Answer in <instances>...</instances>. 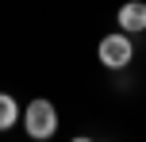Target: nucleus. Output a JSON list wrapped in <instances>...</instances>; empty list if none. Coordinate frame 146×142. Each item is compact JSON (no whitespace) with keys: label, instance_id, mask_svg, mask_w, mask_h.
<instances>
[{"label":"nucleus","instance_id":"obj_5","mask_svg":"<svg viewBox=\"0 0 146 142\" xmlns=\"http://www.w3.org/2000/svg\"><path fill=\"white\" fill-rule=\"evenodd\" d=\"M73 142H92V138H73Z\"/></svg>","mask_w":146,"mask_h":142},{"label":"nucleus","instance_id":"obj_1","mask_svg":"<svg viewBox=\"0 0 146 142\" xmlns=\"http://www.w3.org/2000/svg\"><path fill=\"white\" fill-rule=\"evenodd\" d=\"M23 131H27L35 142H46L54 138V131H58V108L50 104V100H31L27 112H23Z\"/></svg>","mask_w":146,"mask_h":142},{"label":"nucleus","instance_id":"obj_2","mask_svg":"<svg viewBox=\"0 0 146 142\" xmlns=\"http://www.w3.org/2000/svg\"><path fill=\"white\" fill-rule=\"evenodd\" d=\"M96 54H100V61L108 69H123L127 61H131V54H135V46H131V38L127 35H108V38H100V46H96Z\"/></svg>","mask_w":146,"mask_h":142},{"label":"nucleus","instance_id":"obj_3","mask_svg":"<svg viewBox=\"0 0 146 142\" xmlns=\"http://www.w3.org/2000/svg\"><path fill=\"white\" fill-rule=\"evenodd\" d=\"M119 31H127V35L146 31V0H127L119 8Z\"/></svg>","mask_w":146,"mask_h":142},{"label":"nucleus","instance_id":"obj_4","mask_svg":"<svg viewBox=\"0 0 146 142\" xmlns=\"http://www.w3.org/2000/svg\"><path fill=\"white\" fill-rule=\"evenodd\" d=\"M15 119H19V104H15V96L0 92V131L15 127Z\"/></svg>","mask_w":146,"mask_h":142}]
</instances>
